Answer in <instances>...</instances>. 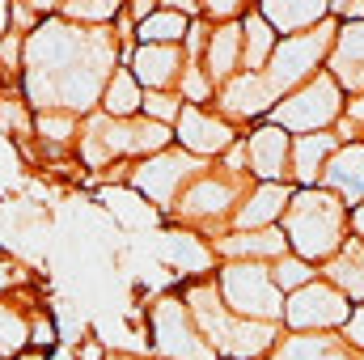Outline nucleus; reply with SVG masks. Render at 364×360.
I'll return each instance as SVG.
<instances>
[{
	"mask_svg": "<svg viewBox=\"0 0 364 360\" xmlns=\"http://www.w3.org/2000/svg\"><path fill=\"white\" fill-rule=\"evenodd\" d=\"M279 229H284L296 259L326 268L352 238V208L339 195H331L326 186H309V191L292 195Z\"/></svg>",
	"mask_w": 364,
	"mask_h": 360,
	"instance_id": "nucleus-1",
	"label": "nucleus"
},
{
	"mask_svg": "<svg viewBox=\"0 0 364 360\" xmlns=\"http://www.w3.org/2000/svg\"><path fill=\"white\" fill-rule=\"evenodd\" d=\"M246 191H250V186H246L242 174H233V170H225V166H212V170H203L199 179L182 191L174 216L182 221V229H195V233H203L208 242H216L220 233L233 229V216H237Z\"/></svg>",
	"mask_w": 364,
	"mask_h": 360,
	"instance_id": "nucleus-2",
	"label": "nucleus"
},
{
	"mask_svg": "<svg viewBox=\"0 0 364 360\" xmlns=\"http://www.w3.org/2000/svg\"><path fill=\"white\" fill-rule=\"evenodd\" d=\"M216 288H220L229 314H237L246 322H279L284 327L288 297L275 284L272 263H220L216 268Z\"/></svg>",
	"mask_w": 364,
	"mask_h": 360,
	"instance_id": "nucleus-3",
	"label": "nucleus"
},
{
	"mask_svg": "<svg viewBox=\"0 0 364 360\" xmlns=\"http://www.w3.org/2000/svg\"><path fill=\"white\" fill-rule=\"evenodd\" d=\"M343 110H348V93L339 90V81L331 73H322L309 85L279 97V106L272 110L267 123L284 127L288 136H318V132H335Z\"/></svg>",
	"mask_w": 364,
	"mask_h": 360,
	"instance_id": "nucleus-4",
	"label": "nucleus"
},
{
	"mask_svg": "<svg viewBox=\"0 0 364 360\" xmlns=\"http://www.w3.org/2000/svg\"><path fill=\"white\" fill-rule=\"evenodd\" d=\"M335 34H339V21H322L318 30L309 34H296V38H279L272 64H267V85H272L279 97H288L292 90L309 85L314 77L326 73V60H331V47H335Z\"/></svg>",
	"mask_w": 364,
	"mask_h": 360,
	"instance_id": "nucleus-5",
	"label": "nucleus"
},
{
	"mask_svg": "<svg viewBox=\"0 0 364 360\" xmlns=\"http://www.w3.org/2000/svg\"><path fill=\"white\" fill-rule=\"evenodd\" d=\"M203 170H212V162H199V157L182 153L178 144H174L170 153H157V157H149V162L127 166V186H132V191H140V195L161 212V216H174L182 191L199 179Z\"/></svg>",
	"mask_w": 364,
	"mask_h": 360,
	"instance_id": "nucleus-6",
	"label": "nucleus"
},
{
	"mask_svg": "<svg viewBox=\"0 0 364 360\" xmlns=\"http://www.w3.org/2000/svg\"><path fill=\"white\" fill-rule=\"evenodd\" d=\"M149 352L157 360H220L182 297H157L149 305Z\"/></svg>",
	"mask_w": 364,
	"mask_h": 360,
	"instance_id": "nucleus-7",
	"label": "nucleus"
},
{
	"mask_svg": "<svg viewBox=\"0 0 364 360\" xmlns=\"http://www.w3.org/2000/svg\"><path fill=\"white\" fill-rule=\"evenodd\" d=\"M352 309L356 305L335 284L314 280V284H305L301 292L288 297V305H284V331L288 335H339L348 327Z\"/></svg>",
	"mask_w": 364,
	"mask_h": 360,
	"instance_id": "nucleus-8",
	"label": "nucleus"
},
{
	"mask_svg": "<svg viewBox=\"0 0 364 360\" xmlns=\"http://www.w3.org/2000/svg\"><path fill=\"white\" fill-rule=\"evenodd\" d=\"M174 140H178L182 153L199 157V162H220L237 149V127L220 115V110H208V106H182L178 123H174Z\"/></svg>",
	"mask_w": 364,
	"mask_h": 360,
	"instance_id": "nucleus-9",
	"label": "nucleus"
},
{
	"mask_svg": "<svg viewBox=\"0 0 364 360\" xmlns=\"http://www.w3.org/2000/svg\"><path fill=\"white\" fill-rule=\"evenodd\" d=\"M279 106V93L267 85V77L263 73H242V77H233L229 85H220L216 93V110L237 127V123H267L272 119V110Z\"/></svg>",
	"mask_w": 364,
	"mask_h": 360,
	"instance_id": "nucleus-10",
	"label": "nucleus"
},
{
	"mask_svg": "<svg viewBox=\"0 0 364 360\" xmlns=\"http://www.w3.org/2000/svg\"><path fill=\"white\" fill-rule=\"evenodd\" d=\"M246 140V166L255 182H288V166H292V136L275 123H259L250 127Z\"/></svg>",
	"mask_w": 364,
	"mask_h": 360,
	"instance_id": "nucleus-11",
	"label": "nucleus"
},
{
	"mask_svg": "<svg viewBox=\"0 0 364 360\" xmlns=\"http://www.w3.org/2000/svg\"><path fill=\"white\" fill-rule=\"evenodd\" d=\"M296 186L292 182H250L237 216H233V229L237 233H259V229H279L284 225V212L292 203Z\"/></svg>",
	"mask_w": 364,
	"mask_h": 360,
	"instance_id": "nucleus-12",
	"label": "nucleus"
},
{
	"mask_svg": "<svg viewBox=\"0 0 364 360\" xmlns=\"http://www.w3.org/2000/svg\"><path fill=\"white\" fill-rule=\"evenodd\" d=\"M186 64H191L186 47H144V43H136L127 68L144 85V93H178Z\"/></svg>",
	"mask_w": 364,
	"mask_h": 360,
	"instance_id": "nucleus-13",
	"label": "nucleus"
},
{
	"mask_svg": "<svg viewBox=\"0 0 364 360\" xmlns=\"http://www.w3.org/2000/svg\"><path fill=\"white\" fill-rule=\"evenodd\" d=\"M161 259L182 275V284H195V280H212L216 275V250L203 233L195 229H166L161 233Z\"/></svg>",
	"mask_w": 364,
	"mask_h": 360,
	"instance_id": "nucleus-14",
	"label": "nucleus"
},
{
	"mask_svg": "<svg viewBox=\"0 0 364 360\" xmlns=\"http://www.w3.org/2000/svg\"><path fill=\"white\" fill-rule=\"evenodd\" d=\"M212 250H216L220 263H279L284 255H292L284 229H259V233L229 229L212 242Z\"/></svg>",
	"mask_w": 364,
	"mask_h": 360,
	"instance_id": "nucleus-15",
	"label": "nucleus"
},
{
	"mask_svg": "<svg viewBox=\"0 0 364 360\" xmlns=\"http://www.w3.org/2000/svg\"><path fill=\"white\" fill-rule=\"evenodd\" d=\"M326 73L339 81V90L348 97H360L364 93V21H339Z\"/></svg>",
	"mask_w": 364,
	"mask_h": 360,
	"instance_id": "nucleus-16",
	"label": "nucleus"
},
{
	"mask_svg": "<svg viewBox=\"0 0 364 360\" xmlns=\"http://www.w3.org/2000/svg\"><path fill=\"white\" fill-rule=\"evenodd\" d=\"M339 136L335 132H318V136H292V166H288V182L296 191L322 186V174L331 166V157L339 153Z\"/></svg>",
	"mask_w": 364,
	"mask_h": 360,
	"instance_id": "nucleus-17",
	"label": "nucleus"
},
{
	"mask_svg": "<svg viewBox=\"0 0 364 360\" xmlns=\"http://www.w3.org/2000/svg\"><path fill=\"white\" fill-rule=\"evenodd\" d=\"M259 13L272 21V30L279 38H296V34H309L322 21H331V4L326 0H263Z\"/></svg>",
	"mask_w": 364,
	"mask_h": 360,
	"instance_id": "nucleus-18",
	"label": "nucleus"
},
{
	"mask_svg": "<svg viewBox=\"0 0 364 360\" xmlns=\"http://www.w3.org/2000/svg\"><path fill=\"white\" fill-rule=\"evenodd\" d=\"M322 186L331 195H339L348 208H360L364 203V140L339 144V153L331 157V166L322 174Z\"/></svg>",
	"mask_w": 364,
	"mask_h": 360,
	"instance_id": "nucleus-19",
	"label": "nucleus"
},
{
	"mask_svg": "<svg viewBox=\"0 0 364 360\" xmlns=\"http://www.w3.org/2000/svg\"><path fill=\"white\" fill-rule=\"evenodd\" d=\"M322 280L335 284L352 305H364V242L360 238H348V246L322 268Z\"/></svg>",
	"mask_w": 364,
	"mask_h": 360,
	"instance_id": "nucleus-20",
	"label": "nucleus"
},
{
	"mask_svg": "<svg viewBox=\"0 0 364 360\" xmlns=\"http://www.w3.org/2000/svg\"><path fill=\"white\" fill-rule=\"evenodd\" d=\"M34 335V309H21L13 297H0V360L30 356Z\"/></svg>",
	"mask_w": 364,
	"mask_h": 360,
	"instance_id": "nucleus-21",
	"label": "nucleus"
},
{
	"mask_svg": "<svg viewBox=\"0 0 364 360\" xmlns=\"http://www.w3.org/2000/svg\"><path fill=\"white\" fill-rule=\"evenodd\" d=\"M191 21L195 17H186L178 4H161L149 21L136 26V43H144V47H182L186 34H191Z\"/></svg>",
	"mask_w": 364,
	"mask_h": 360,
	"instance_id": "nucleus-22",
	"label": "nucleus"
},
{
	"mask_svg": "<svg viewBox=\"0 0 364 360\" xmlns=\"http://www.w3.org/2000/svg\"><path fill=\"white\" fill-rule=\"evenodd\" d=\"M97 115H106V119H140V115H144V85L132 77L127 64L114 68L110 85L102 93V110H97Z\"/></svg>",
	"mask_w": 364,
	"mask_h": 360,
	"instance_id": "nucleus-23",
	"label": "nucleus"
},
{
	"mask_svg": "<svg viewBox=\"0 0 364 360\" xmlns=\"http://www.w3.org/2000/svg\"><path fill=\"white\" fill-rule=\"evenodd\" d=\"M97 199L114 212V225H123V229H149V225L161 221V212H157L140 191H132L127 182H119L114 191H102Z\"/></svg>",
	"mask_w": 364,
	"mask_h": 360,
	"instance_id": "nucleus-24",
	"label": "nucleus"
},
{
	"mask_svg": "<svg viewBox=\"0 0 364 360\" xmlns=\"http://www.w3.org/2000/svg\"><path fill=\"white\" fill-rule=\"evenodd\" d=\"M242 38H246V73H267L275 47H279V34L272 30V21L259 13V4L246 9V17H242Z\"/></svg>",
	"mask_w": 364,
	"mask_h": 360,
	"instance_id": "nucleus-25",
	"label": "nucleus"
},
{
	"mask_svg": "<svg viewBox=\"0 0 364 360\" xmlns=\"http://www.w3.org/2000/svg\"><path fill=\"white\" fill-rule=\"evenodd\" d=\"M81 127H85V119H77V115H68V110H47V115L34 119V140H38L47 153H60V149H68L73 140H81Z\"/></svg>",
	"mask_w": 364,
	"mask_h": 360,
	"instance_id": "nucleus-26",
	"label": "nucleus"
},
{
	"mask_svg": "<svg viewBox=\"0 0 364 360\" xmlns=\"http://www.w3.org/2000/svg\"><path fill=\"white\" fill-rule=\"evenodd\" d=\"M272 275H275V284H279V292L292 297V292H301L305 284L322 280V268H314V263H305V259H296V255H284L279 263H272Z\"/></svg>",
	"mask_w": 364,
	"mask_h": 360,
	"instance_id": "nucleus-27",
	"label": "nucleus"
},
{
	"mask_svg": "<svg viewBox=\"0 0 364 360\" xmlns=\"http://www.w3.org/2000/svg\"><path fill=\"white\" fill-rule=\"evenodd\" d=\"M216 81L203 73V64H186V73H182V85H178V97L186 106H208V102H216Z\"/></svg>",
	"mask_w": 364,
	"mask_h": 360,
	"instance_id": "nucleus-28",
	"label": "nucleus"
},
{
	"mask_svg": "<svg viewBox=\"0 0 364 360\" xmlns=\"http://www.w3.org/2000/svg\"><path fill=\"white\" fill-rule=\"evenodd\" d=\"M182 102L178 93H144V119H153V123H166V127H174L182 115Z\"/></svg>",
	"mask_w": 364,
	"mask_h": 360,
	"instance_id": "nucleus-29",
	"label": "nucleus"
},
{
	"mask_svg": "<svg viewBox=\"0 0 364 360\" xmlns=\"http://www.w3.org/2000/svg\"><path fill=\"white\" fill-rule=\"evenodd\" d=\"M339 335H343V344H348L356 356H364V305L352 309V318H348V327H343Z\"/></svg>",
	"mask_w": 364,
	"mask_h": 360,
	"instance_id": "nucleus-30",
	"label": "nucleus"
},
{
	"mask_svg": "<svg viewBox=\"0 0 364 360\" xmlns=\"http://www.w3.org/2000/svg\"><path fill=\"white\" fill-rule=\"evenodd\" d=\"M26 280H30V275H26V271L17 268L13 259H0V297H9L13 288H21Z\"/></svg>",
	"mask_w": 364,
	"mask_h": 360,
	"instance_id": "nucleus-31",
	"label": "nucleus"
},
{
	"mask_svg": "<svg viewBox=\"0 0 364 360\" xmlns=\"http://www.w3.org/2000/svg\"><path fill=\"white\" fill-rule=\"evenodd\" d=\"M331 17L335 21H364V0H352V4H331Z\"/></svg>",
	"mask_w": 364,
	"mask_h": 360,
	"instance_id": "nucleus-32",
	"label": "nucleus"
},
{
	"mask_svg": "<svg viewBox=\"0 0 364 360\" xmlns=\"http://www.w3.org/2000/svg\"><path fill=\"white\" fill-rule=\"evenodd\" d=\"M9 34H13V4H4V0H0V43H4Z\"/></svg>",
	"mask_w": 364,
	"mask_h": 360,
	"instance_id": "nucleus-33",
	"label": "nucleus"
},
{
	"mask_svg": "<svg viewBox=\"0 0 364 360\" xmlns=\"http://www.w3.org/2000/svg\"><path fill=\"white\" fill-rule=\"evenodd\" d=\"M352 238H360L364 242V203L360 208H352Z\"/></svg>",
	"mask_w": 364,
	"mask_h": 360,
	"instance_id": "nucleus-34",
	"label": "nucleus"
},
{
	"mask_svg": "<svg viewBox=\"0 0 364 360\" xmlns=\"http://www.w3.org/2000/svg\"><path fill=\"white\" fill-rule=\"evenodd\" d=\"M106 360H149V356H140V352H110Z\"/></svg>",
	"mask_w": 364,
	"mask_h": 360,
	"instance_id": "nucleus-35",
	"label": "nucleus"
},
{
	"mask_svg": "<svg viewBox=\"0 0 364 360\" xmlns=\"http://www.w3.org/2000/svg\"><path fill=\"white\" fill-rule=\"evenodd\" d=\"M21 360H47V356L43 352H30V356H21Z\"/></svg>",
	"mask_w": 364,
	"mask_h": 360,
	"instance_id": "nucleus-36",
	"label": "nucleus"
}]
</instances>
